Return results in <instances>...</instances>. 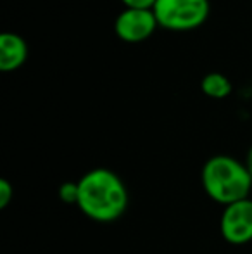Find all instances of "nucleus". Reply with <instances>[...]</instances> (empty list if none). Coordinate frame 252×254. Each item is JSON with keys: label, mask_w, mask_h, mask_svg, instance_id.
Listing matches in <instances>:
<instances>
[{"label": "nucleus", "mask_w": 252, "mask_h": 254, "mask_svg": "<svg viewBox=\"0 0 252 254\" xmlns=\"http://www.w3.org/2000/svg\"><path fill=\"white\" fill-rule=\"evenodd\" d=\"M78 209L99 223H111L126 213L128 189L118 173L109 168H94L78 180Z\"/></svg>", "instance_id": "nucleus-1"}, {"label": "nucleus", "mask_w": 252, "mask_h": 254, "mask_svg": "<svg viewBox=\"0 0 252 254\" xmlns=\"http://www.w3.org/2000/svg\"><path fill=\"white\" fill-rule=\"evenodd\" d=\"M201 182L207 197L221 206L247 199L252 190V177L246 164L226 154H218L205 161Z\"/></svg>", "instance_id": "nucleus-2"}, {"label": "nucleus", "mask_w": 252, "mask_h": 254, "mask_svg": "<svg viewBox=\"0 0 252 254\" xmlns=\"http://www.w3.org/2000/svg\"><path fill=\"white\" fill-rule=\"evenodd\" d=\"M152 10L159 28L192 31L207 21L211 3L209 0H157Z\"/></svg>", "instance_id": "nucleus-3"}, {"label": "nucleus", "mask_w": 252, "mask_h": 254, "mask_svg": "<svg viewBox=\"0 0 252 254\" xmlns=\"http://www.w3.org/2000/svg\"><path fill=\"white\" fill-rule=\"evenodd\" d=\"M219 230L228 244H249L252 241V199L247 197L225 206L219 220Z\"/></svg>", "instance_id": "nucleus-4"}, {"label": "nucleus", "mask_w": 252, "mask_h": 254, "mask_svg": "<svg viewBox=\"0 0 252 254\" xmlns=\"http://www.w3.org/2000/svg\"><path fill=\"white\" fill-rule=\"evenodd\" d=\"M159 28L152 9H123L114 21V33L121 42L140 44L155 33Z\"/></svg>", "instance_id": "nucleus-5"}, {"label": "nucleus", "mask_w": 252, "mask_h": 254, "mask_svg": "<svg viewBox=\"0 0 252 254\" xmlns=\"http://www.w3.org/2000/svg\"><path fill=\"white\" fill-rule=\"evenodd\" d=\"M28 44L21 35L12 31H3L0 35V71L10 73L26 63Z\"/></svg>", "instance_id": "nucleus-6"}, {"label": "nucleus", "mask_w": 252, "mask_h": 254, "mask_svg": "<svg viewBox=\"0 0 252 254\" xmlns=\"http://www.w3.org/2000/svg\"><path fill=\"white\" fill-rule=\"evenodd\" d=\"M201 90H202V94L211 99H226L232 94L233 85L226 74L212 71V73H207L202 76Z\"/></svg>", "instance_id": "nucleus-7"}, {"label": "nucleus", "mask_w": 252, "mask_h": 254, "mask_svg": "<svg viewBox=\"0 0 252 254\" xmlns=\"http://www.w3.org/2000/svg\"><path fill=\"white\" fill-rule=\"evenodd\" d=\"M59 197L66 204H78V197H80L78 182H64L59 187Z\"/></svg>", "instance_id": "nucleus-8"}, {"label": "nucleus", "mask_w": 252, "mask_h": 254, "mask_svg": "<svg viewBox=\"0 0 252 254\" xmlns=\"http://www.w3.org/2000/svg\"><path fill=\"white\" fill-rule=\"evenodd\" d=\"M14 197V187L9 180L2 178L0 180V207H7L9 202L12 201Z\"/></svg>", "instance_id": "nucleus-9"}, {"label": "nucleus", "mask_w": 252, "mask_h": 254, "mask_svg": "<svg viewBox=\"0 0 252 254\" xmlns=\"http://www.w3.org/2000/svg\"><path fill=\"white\" fill-rule=\"evenodd\" d=\"M157 0H121L125 9H152Z\"/></svg>", "instance_id": "nucleus-10"}, {"label": "nucleus", "mask_w": 252, "mask_h": 254, "mask_svg": "<svg viewBox=\"0 0 252 254\" xmlns=\"http://www.w3.org/2000/svg\"><path fill=\"white\" fill-rule=\"evenodd\" d=\"M244 164H246L247 171H249V175L252 177V145L249 147V151L246 154V161H244Z\"/></svg>", "instance_id": "nucleus-11"}]
</instances>
